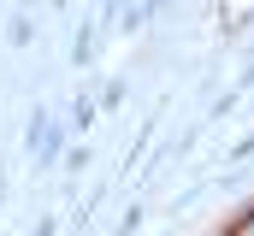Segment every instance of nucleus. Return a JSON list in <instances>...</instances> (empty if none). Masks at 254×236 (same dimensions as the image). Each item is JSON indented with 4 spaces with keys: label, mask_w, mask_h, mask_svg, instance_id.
<instances>
[{
    "label": "nucleus",
    "mask_w": 254,
    "mask_h": 236,
    "mask_svg": "<svg viewBox=\"0 0 254 236\" xmlns=\"http://www.w3.org/2000/svg\"><path fill=\"white\" fill-rule=\"evenodd\" d=\"M95 118H101V107H95L89 95H77V101H71V130H77V136H89V130H95Z\"/></svg>",
    "instance_id": "obj_1"
},
{
    "label": "nucleus",
    "mask_w": 254,
    "mask_h": 236,
    "mask_svg": "<svg viewBox=\"0 0 254 236\" xmlns=\"http://www.w3.org/2000/svg\"><path fill=\"white\" fill-rule=\"evenodd\" d=\"M30 42H36V18H30V12H18V18L6 24V48H30Z\"/></svg>",
    "instance_id": "obj_2"
},
{
    "label": "nucleus",
    "mask_w": 254,
    "mask_h": 236,
    "mask_svg": "<svg viewBox=\"0 0 254 236\" xmlns=\"http://www.w3.org/2000/svg\"><path fill=\"white\" fill-rule=\"evenodd\" d=\"M119 101H125V83H107V95H101V113H113Z\"/></svg>",
    "instance_id": "obj_3"
},
{
    "label": "nucleus",
    "mask_w": 254,
    "mask_h": 236,
    "mask_svg": "<svg viewBox=\"0 0 254 236\" xmlns=\"http://www.w3.org/2000/svg\"><path fill=\"white\" fill-rule=\"evenodd\" d=\"M30 236H60V219H54V213H42V219H36V231Z\"/></svg>",
    "instance_id": "obj_4"
},
{
    "label": "nucleus",
    "mask_w": 254,
    "mask_h": 236,
    "mask_svg": "<svg viewBox=\"0 0 254 236\" xmlns=\"http://www.w3.org/2000/svg\"><path fill=\"white\" fill-rule=\"evenodd\" d=\"M225 236H254V207H249V213H243V219H237V225H231Z\"/></svg>",
    "instance_id": "obj_5"
},
{
    "label": "nucleus",
    "mask_w": 254,
    "mask_h": 236,
    "mask_svg": "<svg viewBox=\"0 0 254 236\" xmlns=\"http://www.w3.org/2000/svg\"><path fill=\"white\" fill-rule=\"evenodd\" d=\"M6 201H12V183L0 177V219H6Z\"/></svg>",
    "instance_id": "obj_6"
},
{
    "label": "nucleus",
    "mask_w": 254,
    "mask_h": 236,
    "mask_svg": "<svg viewBox=\"0 0 254 236\" xmlns=\"http://www.w3.org/2000/svg\"><path fill=\"white\" fill-rule=\"evenodd\" d=\"M219 236H225V231H219Z\"/></svg>",
    "instance_id": "obj_7"
}]
</instances>
